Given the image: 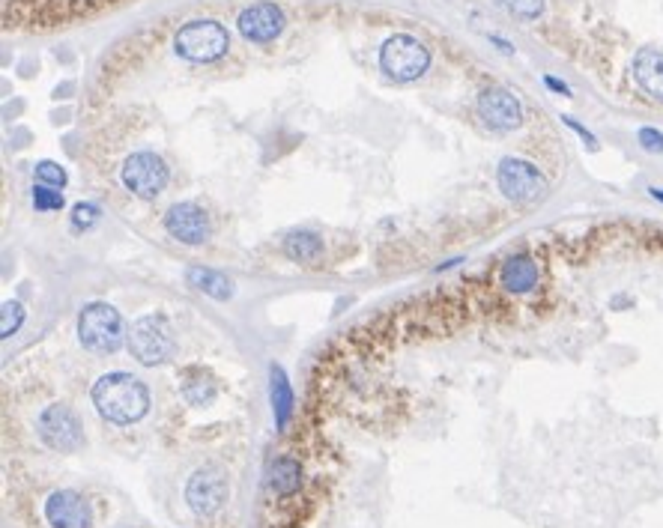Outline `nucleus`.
<instances>
[{
    "instance_id": "1",
    "label": "nucleus",
    "mask_w": 663,
    "mask_h": 528,
    "mask_svg": "<svg viewBox=\"0 0 663 528\" xmlns=\"http://www.w3.org/2000/svg\"><path fill=\"white\" fill-rule=\"evenodd\" d=\"M93 406L111 424H135L150 412V391L132 373H105L93 385Z\"/></svg>"
},
{
    "instance_id": "2",
    "label": "nucleus",
    "mask_w": 663,
    "mask_h": 528,
    "mask_svg": "<svg viewBox=\"0 0 663 528\" xmlns=\"http://www.w3.org/2000/svg\"><path fill=\"white\" fill-rule=\"evenodd\" d=\"M78 338L90 352L111 355L126 344V326L117 308L105 302H93L78 317Z\"/></svg>"
},
{
    "instance_id": "3",
    "label": "nucleus",
    "mask_w": 663,
    "mask_h": 528,
    "mask_svg": "<svg viewBox=\"0 0 663 528\" xmlns=\"http://www.w3.org/2000/svg\"><path fill=\"white\" fill-rule=\"evenodd\" d=\"M428 66H431L428 45L410 33H398L386 39V45L380 48V69L392 81H416L428 72Z\"/></svg>"
},
{
    "instance_id": "4",
    "label": "nucleus",
    "mask_w": 663,
    "mask_h": 528,
    "mask_svg": "<svg viewBox=\"0 0 663 528\" xmlns=\"http://www.w3.org/2000/svg\"><path fill=\"white\" fill-rule=\"evenodd\" d=\"M496 182H499V191L511 200V203H520V206H529V203H538L550 194V182L547 176L541 174L532 162L526 159H502L499 168H496Z\"/></svg>"
},
{
    "instance_id": "5",
    "label": "nucleus",
    "mask_w": 663,
    "mask_h": 528,
    "mask_svg": "<svg viewBox=\"0 0 663 528\" xmlns=\"http://www.w3.org/2000/svg\"><path fill=\"white\" fill-rule=\"evenodd\" d=\"M174 48H177L180 57H186L192 63H213V60H219L221 54H227L230 36L219 21L201 18V21H189V24L180 27L177 39H174Z\"/></svg>"
},
{
    "instance_id": "6",
    "label": "nucleus",
    "mask_w": 663,
    "mask_h": 528,
    "mask_svg": "<svg viewBox=\"0 0 663 528\" xmlns=\"http://www.w3.org/2000/svg\"><path fill=\"white\" fill-rule=\"evenodd\" d=\"M129 350H132V355H135L141 364H147V367L162 364V361H168V358L174 355V329L168 326L165 317L147 314V317H141V320L132 326V332H129Z\"/></svg>"
},
{
    "instance_id": "7",
    "label": "nucleus",
    "mask_w": 663,
    "mask_h": 528,
    "mask_svg": "<svg viewBox=\"0 0 663 528\" xmlns=\"http://www.w3.org/2000/svg\"><path fill=\"white\" fill-rule=\"evenodd\" d=\"M39 439L60 454H72L84 445V433H81V421L75 418V412L63 403H51L39 412L36 421Z\"/></svg>"
},
{
    "instance_id": "8",
    "label": "nucleus",
    "mask_w": 663,
    "mask_h": 528,
    "mask_svg": "<svg viewBox=\"0 0 663 528\" xmlns=\"http://www.w3.org/2000/svg\"><path fill=\"white\" fill-rule=\"evenodd\" d=\"M227 493H230L227 475H224V469H219V466H204V469H198V472L189 478V484H186V502H189V508H192L198 517H213V514H219L221 508H224V502H227Z\"/></svg>"
},
{
    "instance_id": "9",
    "label": "nucleus",
    "mask_w": 663,
    "mask_h": 528,
    "mask_svg": "<svg viewBox=\"0 0 663 528\" xmlns=\"http://www.w3.org/2000/svg\"><path fill=\"white\" fill-rule=\"evenodd\" d=\"M123 185L132 191V194H138V197H144V200H150V197H156V194H162L165 191V185H168V165L156 156V153H135V156H129L126 162H123Z\"/></svg>"
},
{
    "instance_id": "10",
    "label": "nucleus",
    "mask_w": 663,
    "mask_h": 528,
    "mask_svg": "<svg viewBox=\"0 0 663 528\" xmlns=\"http://www.w3.org/2000/svg\"><path fill=\"white\" fill-rule=\"evenodd\" d=\"M475 108H478V117L484 120V126H490L493 132H514L523 123V105L505 87L481 90Z\"/></svg>"
},
{
    "instance_id": "11",
    "label": "nucleus",
    "mask_w": 663,
    "mask_h": 528,
    "mask_svg": "<svg viewBox=\"0 0 663 528\" xmlns=\"http://www.w3.org/2000/svg\"><path fill=\"white\" fill-rule=\"evenodd\" d=\"M165 230L171 239H177L183 245H201L210 239L213 227H210V215L198 203L186 200V203H174L165 212Z\"/></svg>"
},
{
    "instance_id": "12",
    "label": "nucleus",
    "mask_w": 663,
    "mask_h": 528,
    "mask_svg": "<svg viewBox=\"0 0 663 528\" xmlns=\"http://www.w3.org/2000/svg\"><path fill=\"white\" fill-rule=\"evenodd\" d=\"M45 520L51 528H90L93 526V511L81 493L54 490L45 499Z\"/></svg>"
},
{
    "instance_id": "13",
    "label": "nucleus",
    "mask_w": 663,
    "mask_h": 528,
    "mask_svg": "<svg viewBox=\"0 0 663 528\" xmlns=\"http://www.w3.org/2000/svg\"><path fill=\"white\" fill-rule=\"evenodd\" d=\"M236 27L248 42H272L284 30V12L275 3H254L239 12Z\"/></svg>"
},
{
    "instance_id": "14",
    "label": "nucleus",
    "mask_w": 663,
    "mask_h": 528,
    "mask_svg": "<svg viewBox=\"0 0 663 528\" xmlns=\"http://www.w3.org/2000/svg\"><path fill=\"white\" fill-rule=\"evenodd\" d=\"M541 281V266L532 254H514L499 269V287H505L514 296L532 293Z\"/></svg>"
},
{
    "instance_id": "15",
    "label": "nucleus",
    "mask_w": 663,
    "mask_h": 528,
    "mask_svg": "<svg viewBox=\"0 0 663 528\" xmlns=\"http://www.w3.org/2000/svg\"><path fill=\"white\" fill-rule=\"evenodd\" d=\"M634 81L663 102V48H640L634 54Z\"/></svg>"
},
{
    "instance_id": "16",
    "label": "nucleus",
    "mask_w": 663,
    "mask_h": 528,
    "mask_svg": "<svg viewBox=\"0 0 663 528\" xmlns=\"http://www.w3.org/2000/svg\"><path fill=\"white\" fill-rule=\"evenodd\" d=\"M186 281H189V287H195L198 293H204L216 302H227L233 296V281L224 272L210 269V266H189Z\"/></svg>"
},
{
    "instance_id": "17",
    "label": "nucleus",
    "mask_w": 663,
    "mask_h": 528,
    "mask_svg": "<svg viewBox=\"0 0 663 528\" xmlns=\"http://www.w3.org/2000/svg\"><path fill=\"white\" fill-rule=\"evenodd\" d=\"M269 400H272L275 427L284 430L287 421H290V412H293V388H290V379H287L281 364L269 367Z\"/></svg>"
},
{
    "instance_id": "18",
    "label": "nucleus",
    "mask_w": 663,
    "mask_h": 528,
    "mask_svg": "<svg viewBox=\"0 0 663 528\" xmlns=\"http://www.w3.org/2000/svg\"><path fill=\"white\" fill-rule=\"evenodd\" d=\"M180 391L189 406H210L219 397V385H216L213 373H207L204 367H186Z\"/></svg>"
},
{
    "instance_id": "19",
    "label": "nucleus",
    "mask_w": 663,
    "mask_h": 528,
    "mask_svg": "<svg viewBox=\"0 0 663 528\" xmlns=\"http://www.w3.org/2000/svg\"><path fill=\"white\" fill-rule=\"evenodd\" d=\"M266 484L275 496H293L302 487V466L293 457H275L266 472Z\"/></svg>"
},
{
    "instance_id": "20",
    "label": "nucleus",
    "mask_w": 663,
    "mask_h": 528,
    "mask_svg": "<svg viewBox=\"0 0 663 528\" xmlns=\"http://www.w3.org/2000/svg\"><path fill=\"white\" fill-rule=\"evenodd\" d=\"M284 254L296 263H311L323 254V239L311 230H293L284 239Z\"/></svg>"
},
{
    "instance_id": "21",
    "label": "nucleus",
    "mask_w": 663,
    "mask_h": 528,
    "mask_svg": "<svg viewBox=\"0 0 663 528\" xmlns=\"http://www.w3.org/2000/svg\"><path fill=\"white\" fill-rule=\"evenodd\" d=\"M33 174L39 179V185H51V188H63L66 182H69V174H66V168H60L57 162H39L36 168H33Z\"/></svg>"
},
{
    "instance_id": "22",
    "label": "nucleus",
    "mask_w": 663,
    "mask_h": 528,
    "mask_svg": "<svg viewBox=\"0 0 663 528\" xmlns=\"http://www.w3.org/2000/svg\"><path fill=\"white\" fill-rule=\"evenodd\" d=\"M63 203L66 200L57 188H51V185H36L33 188V206L39 212H57V209H63Z\"/></svg>"
},
{
    "instance_id": "23",
    "label": "nucleus",
    "mask_w": 663,
    "mask_h": 528,
    "mask_svg": "<svg viewBox=\"0 0 663 528\" xmlns=\"http://www.w3.org/2000/svg\"><path fill=\"white\" fill-rule=\"evenodd\" d=\"M24 323V308L18 302H3V314H0V335L12 338Z\"/></svg>"
},
{
    "instance_id": "24",
    "label": "nucleus",
    "mask_w": 663,
    "mask_h": 528,
    "mask_svg": "<svg viewBox=\"0 0 663 528\" xmlns=\"http://www.w3.org/2000/svg\"><path fill=\"white\" fill-rule=\"evenodd\" d=\"M499 3L523 21H532L544 12V0H499Z\"/></svg>"
},
{
    "instance_id": "25",
    "label": "nucleus",
    "mask_w": 663,
    "mask_h": 528,
    "mask_svg": "<svg viewBox=\"0 0 663 528\" xmlns=\"http://www.w3.org/2000/svg\"><path fill=\"white\" fill-rule=\"evenodd\" d=\"M99 206L96 203H78L75 209H72V227L75 230H90L96 221H99Z\"/></svg>"
},
{
    "instance_id": "26",
    "label": "nucleus",
    "mask_w": 663,
    "mask_h": 528,
    "mask_svg": "<svg viewBox=\"0 0 663 528\" xmlns=\"http://www.w3.org/2000/svg\"><path fill=\"white\" fill-rule=\"evenodd\" d=\"M637 138H640V147L646 153H663V132H658V129L646 126V129L637 132Z\"/></svg>"
},
{
    "instance_id": "27",
    "label": "nucleus",
    "mask_w": 663,
    "mask_h": 528,
    "mask_svg": "<svg viewBox=\"0 0 663 528\" xmlns=\"http://www.w3.org/2000/svg\"><path fill=\"white\" fill-rule=\"evenodd\" d=\"M562 120H565V126H571V129H574V132H577V135H580V138H583V141H586V144H589V147H592V150H595V147H598V141H595V135H592V132H589V129H586V126H580V123H577V120H574V117H562Z\"/></svg>"
},
{
    "instance_id": "28",
    "label": "nucleus",
    "mask_w": 663,
    "mask_h": 528,
    "mask_svg": "<svg viewBox=\"0 0 663 528\" xmlns=\"http://www.w3.org/2000/svg\"><path fill=\"white\" fill-rule=\"evenodd\" d=\"M544 84L550 87V90H556L559 96H571V87L565 84V81H559V78H553V75H544Z\"/></svg>"
},
{
    "instance_id": "29",
    "label": "nucleus",
    "mask_w": 663,
    "mask_h": 528,
    "mask_svg": "<svg viewBox=\"0 0 663 528\" xmlns=\"http://www.w3.org/2000/svg\"><path fill=\"white\" fill-rule=\"evenodd\" d=\"M649 194H652L658 203H663V188H649Z\"/></svg>"
}]
</instances>
